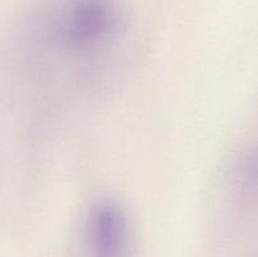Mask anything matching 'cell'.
Returning <instances> with one entry per match:
<instances>
[{
  "mask_svg": "<svg viewBox=\"0 0 258 257\" xmlns=\"http://www.w3.org/2000/svg\"><path fill=\"white\" fill-rule=\"evenodd\" d=\"M25 25L54 95L97 90L126 59L130 0H29Z\"/></svg>",
  "mask_w": 258,
  "mask_h": 257,
  "instance_id": "obj_1",
  "label": "cell"
},
{
  "mask_svg": "<svg viewBox=\"0 0 258 257\" xmlns=\"http://www.w3.org/2000/svg\"><path fill=\"white\" fill-rule=\"evenodd\" d=\"M82 257H133L134 233L127 209L118 199L100 197L81 222Z\"/></svg>",
  "mask_w": 258,
  "mask_h": 257,
  "instance_id": "obj_2",
  "label": "cell"
}]
</instances>
